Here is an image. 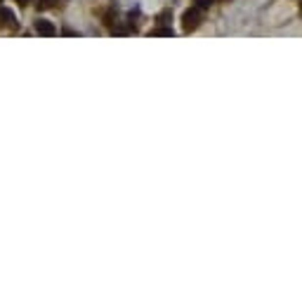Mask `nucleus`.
I'll return each mask as SVG.
<instances>
[{"label": "nucleus", "mask_w": 302, "mask_h": 300, "mask_svg": "<svg viewBox=\"0 0 302 300\" xmlns=\"http://www.w3.org/2000/svg\"><path fill=\"white\" fill-rule=\"evenodd\" d=\"M201 24V10L198 7H191V10H186L182 17V26L184 31H194V28Z\"/></svg>", "instance_id": "nucleus-1"}, {"label": "nucleus", "mask_w": 302, "mask_h": 300, "mask_svg": "<svg viewBox=\"0 0 302 300\" xmlns=\"http://www.w3.org/2000/svg\"><path fill=\"white\" fill-rule=\"evenodd\" d=\"M36 33H40V36H57V28H54L52 22H47V19H38L36 22Z\"/></svg>", "instance_id": "nucleus-2"}, {"label": "nucleus", "mask_w": 302, "mask_h": 300, "mask_svg": "<svg viewBox=\"0 0 302 300\" xmlns=\"http://www.w3.org/2000/svg\"><path fill=\"white\" fill-rule=\"evenodd\" d=\"M0 26H10L17 28V17H14L7 7H0Z\"/></svg>", "instance_id": "nucleus-3"}, {"label": "nucleus", "mask_w": 302, "mask_h": 300, "mask_svg": "<svg viewBox=\"0 0 302 300\" xmlns=\"http://www.w3.org/2000/svg\"><path fill=\"white\" fill-rule=\"evenodd\" d=\"M172 33H175L172 28H154V31H151V36H168V38H170Z\"/></svg>", "instance_id": "nucleus-4"}, {"label": "nucleus", "mask_w": 302, "mask_h": 300, "mask_svg": "<svg viewBox=\"0 0 302 300\" xmlns=\"http://www.w3.org/2000/svg\"><path fill=\"white\" fill-rule=\"evenodd\" d=\"M212 5V0H196V7L198 10H208Z\"/></svg>", "instance_id": "nucleus-5"}, {"label": "nucleus", "mask_w": 302, "mask_h": 300, "mask_svg": "<svg viewBox=\"0 0 302 300\" xmlns=\"http://www.w3.org/2000/svg\"><path fill=\"white\" fill-rule=\"evenodd\" d=\"M62 33H64V36H78V31H73V28H64Z\"/></svg>", "instance_id": "nucleus-6"}, {"label": "nucleus", "mask_w": 302, "mask_h": 300, "mask_svg": "<svg viewBox=\"0 0 302 300\" xmlns=\"http://www.w3.org/2000/svg\"><path fill=\"white\" fill-rule=\"evenodd\" d=\"M38 5L40 7H50V5H54V0H40Z\"/></svg>", "instance_id": "nucleus-7"}, {"label": "nucleus", "mask_w": 302, "mask_h": 300, "mask_svg": "<svg viewBox=\"0 0 302 300\" xmlns=\"http://www.w3.org/2000/svg\"><path fill=\"white\" fill-rule=\"evenodd\" d=\"M17 2H19V5H26L28 0H17Z\"/></svg>", "instance_id": "nucleus-8"}, {"label": "nucleus", "mask_w": 302, "mask_h": 300, "mask_svg": "<svg viewBox=\"0 0 302 300\" xmlns=\"http://www.w3.org/2000/svg\"><path fill=\"white\" fill-rule=\"evenodd\" d=\"M222 2H229V0H222Z\"/></svg>", "instance_id": "nucleus-9"}]
</instances>
